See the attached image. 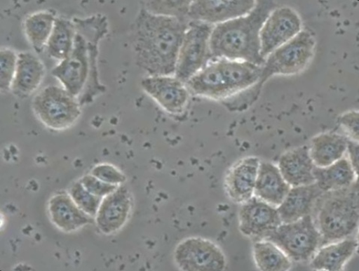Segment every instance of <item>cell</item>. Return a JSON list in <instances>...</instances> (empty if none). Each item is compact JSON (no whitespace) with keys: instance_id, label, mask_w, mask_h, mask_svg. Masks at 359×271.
<instances>
[{"instance_id":"6da1fadb","label":"cell","mask_w":359,"mask_h":271,"mask_svg":"<svg viewBox=\"0 0 359 271\" xmlns=\"http://www.w3.org/2000/svg\"><path fill=\"white\" fill-rule=\"evenodd\" d=\"M189 22L153 14L142 6L130 29L137 65L151 77L174 75Z\"/></svg>"},{"instance_id":"7a4b0ae2","label":"cell","mask_w":359,"mask_h":271,"mask_svg":"<svg viewBox=\"0 0 359 271\" xmlns=\"http://www.w3.org/2000/svg\"><path fill=\"white\" fill-rule=\"evenodd\" d=\"M73 20L77 32L72 53L52 70L51 74L82 104L105 90L100 81L97 60L100 41L109 33V22L100 14Z\"/></svg>"},{"instance_id":"3957f363","label":"cell","mask_w":359,"mask_h":271,"mask_svg":"<svg viewBox=\"0 0 359 271\" xmlns=\"http://www.w3.org/2000/svg\"><path fill=\"white\" fill-rule=\"evenodd\" d=\"M262 66L225 58L211 59L186 86L190 95L223 101L232 110H240L258 98L262 88Z\"/></svg>"},{"instance_id":"277c9868","label":"cell","mask_w":359,"mask_h":271,"mask_svg":"<svg viewBox=\"0 0 359 271\" xmlns=\"http://www.w3.org/2000/svg\"><path fill=\"white\" fill-rule=\"evenodd\" d=\"M278 4L259 0L246 15L215 25L210 38L211 59L225 58L263 66L261 56L260 31Z\"/></svg>"},{"instance_id":"5b68a950","label":"cell","mask_w":359,"mask_h":271,"mask_svg":"<svg viewBox=\"0 0 359 271\" xmlns=\"http://www.w3.org/2000/svg\"><path fill=\"white\" fill-rule=\"evenodd\" d=\"M314 210V223L322 236L321 246L351 237L358 227V180L347 189L322 194Z\"/></svg>"},{"instance_id":"8992f818","label":"cell","mask_w":359,"mask_h":271,"mask_svg":"<svg viewBox=\"0 0 359 271\" xmlns=\"http://www.w3.org/2000/svg\"><path fill=\"white\" fill-rule=\"evenodd\" d=\"M35 117L47 128L66 131L81 116V103L63 87L49 86L42 89L32 102Z\"/></svg>"},{"instance_id":"52a82bcc","label":"cell","mask_w":359,"mask_h":271,"mask_svg":"<svg viewBox=\"0 0 359 271\" xmlns=\"http://www.w3.org/2000/svg\"><path fill=\"white\" fill-rule=\"evenodd\" d=\"M316 40L309 30L301 32L265 59L260 84L274 75L292 76L300 74L310 65L314 55Z\"/></svg>"},{"instance_id":"ba28073f","label":"cell","mask_w":359,"mask_h":271,"mask_svg":"<svg viewBox=\"0 0 359 271\" xmlns=\"http://www.w3.org/2000/svg\"><path fill=\"white\" fill-rule=\"evenodd\" d=\"M266 241L277 245L292 262H308L322 246V236L311 215L290 223H282Z\"/></svg>"},{"instance_id":"9c48e42d","label":"cell","mask_w":359,"mask_h":271,"mask_svg":"<svg viewBox=\"0 0 359 271\" xmlns=\"http://www.w3.org/2000/svg\"><path fill=\"white\" fill-rule=\"evenodd\" d=\"M213 25L190 22L180 48L174 76L186 83L211 60L210 38Z\"/></svg>"},{"instance_id":"30bf717a","label":"cell","mask_w":359,"mask_h":271,"mask_svg":"<svg viewBox=\"0 0 359 271\" xmlns=\"http://www.w3.org/2000/svg\"><path fill=\"white\" fill-rule=\"evenodd\" d=\"M174 260L183 271H222L227 266L222 249L210 239L188 237L180 242L174 250Z\"/></svg>"},{"instance_id":"8fae6325","label":"cell","mask_w":359,"mask_h":271,"mask_svg":"<svg viewBox=\"0 0 359 271\" xmlns=\"http://www.w3.org/2000/svg\"><path fill=\"white\" fill-rule=\"evenodd\" d=\"M302 26L299 15L293 8L282 6L273 9L260 31L262 58L265 60L274 50L297 36Z\"/></svg>"},{"instance_id":"7c38bea8","label":"cell","mask_w":359,"mask_h":271,"mask_svg":"<svg viewBox=\"0 0 359 271\" xmlns=\"http://www.w3.org/2000/svg\"><path fill=\"white\" fill-rule=\"evenodd\" d=\"M281 224L277 208L256 196L241 204L238 212L239 231L253 242L266 239Z\"/></svg>"},{"instance_id":"4fadbf2b","label":"cell","mask_w":359,"mask_h":271,"mask_svg":"<svg viewBox=\"0 0 359 271\" xmlns=\"http://www.w3.org/2000/svg\"><path fill=\"white\" fill-rule=\"evenodd\" d=\"M143 91L165 112L180 117L188 106L190 93L184 82L172 76L147 77L141 81Z\"/></svg>"},{"instance_id":"5bb4252c","label":"cell","mask_w":359,"mask_h":271,"mask_svg":"<svg viewBox=\"0 0 359 271\" xmlns=\"http://www.w3.org/2000/svg\"><path fill=\"white\" fill-rule=\"evenodd\" d=\"M133 208V198L128 187L121 185L112 193L102 198L94 217L98 230L104 235L119 232L130 220Z\"/></svg>"},{"instance_id":"9a60e30c","label":"cell","mask_w":359,"mask_h":271,"mask_svg":"<svg viewBox=\"0 0 359 271\" xmlns=\"http://www.w3.org/2000/svg\"><path fill=\"white\" fill-rule=\"evenodd\" d=\"M255 0H232V1H192L188 14L190 22L210 25L223 24L229 20L246 15L255 7Z\"/></svg>"},{"instance_id":"2e32d148","label":"cell","mask_w":359,"mask_h":271,"mask_svg":"<svg viewBox=\"0 0 359 271\" xmlns=\"http://www.w3.org/2000/svg\"><path fill=\"white\" fill-rule=\"evenodd\" d=\"M260 159L255 156L242 159L231 166L224 183L229 199L242 204L255 196Z\"/></svg>"},{"instance_id":"e0dca14e","label":"cell","mask_w":359,"mask_h":271,"mask_svg":"<svg viewBox=\"0 0 359 271\" xmlns=\"http://www.w3.org/2000/svg\"><path fill=\"white\" fill-rule=\"evenodd\" d=\"M48 213L53 225L67 234L80 230L91 223L93 218L83 212L66 192L55 194L50 198Z\"/></svg>"},{"instance_id":"ac0fdd59","label":"cell","mask_w":359,"mask_h":271,"mask_svg":"<svg viewBox=\"0 0 359 271\" xmlns=\"http://www.w3.org/2000/svg\"><path fill=\"white\" fill-rule=\"evenodd\" d=\"M323 194L316 183L292 187L277 208L282 223L297 222L311 215L316 201Z\"/></svg>"},{"instance_id":"d6986e66","label":"cell","mask_w":359,"mask_h":271,"mask_svg":"<svg viewBox=\"0 0 359 271\" xmlns=\"http://www.w3.org/2000/svg\"><path fill=\"white\" fill-rule=\"evenodd\" d=\"M45 77L43 62L31 52H20L10 92L19 98L25 99L38 90Z\"/></svg>"},{"instance_id":"ffe728a7","label":"cell","mask_w":359,"mask_h":271,"mask_svg":"<svg viewBox=\"0 0 359 271\" xmlns=\"http://www.w3.org/2000/svg\"><path fill=\"white\" fill-rule=\"evenodd\" d=\"M314 168L308 147H297L283 153L278 162L283 178L291 187L315 183Z\"/></svg>"},{"instance_id":"44dd1931","label":"cell","mask_w":359,"mask_h":271,"mask_svg":"<svg viewBox=\"0 0 359 271\" xmlns=\"http://www.w3.org/2000/svg\"><path fill=\"white\" fill-rule=\"evenodd\" d=\"M291 187L283 178L278 166L270 162H260L255 196L273 206L278 207Z\"/></svg>"},{"instance_id":"7402d4cb","label":"cell","mask_w":359,"mask_h":271,"mask_svg":"<svg viewBox=\"0 0 359 271\" xmlns=\"http://www.w3.org/2000/svg\"><path fill=\"white\" fill-rule=\"evenodd\" d=\"M358 247L357 239L348 237L321 246L311 258L316 270L341 271L354 256Z\"/></svg>"},{"instance_id":"603a6c76","label":"cell","mask_w":359,"mask_h":271,"mask_svg":"<svg viewBox=\"0 0 359 271\" xmlns=\"http://www.w3.org/2000/svg\"><path fill=\"white\" fill-rule=\"evenodd\" d=\"M348 138L346 136L327 132L316 135L309 149L311 159L318 168H325L344 157Z\"/></svg>"},{"instance_id":"cb8c5ba5","label":"cell","mask_w":359,"mask_h":271,"mask_svg":"<svg viewBox=\"0 0 359 271\" xmlns=\"http://www.w3.org/2000/svg\"><path fill=\"white\" fill-rule=\"evenodd\" d=\"M313 176L315 183L323 193L347 189L358 178L346 157L325 168L315 166Z\"/></svg>"},{"instance_id":"d4e9b609","label":"cell","mask_w":359,"mask_h":271,"mask_svg":"<svg viewBox=\"0 0 359 271\" xmlns=\"http://www.w3.org/2000/svg\"><path fill=\"white\" fill-rule=\"evenodd\" d=\"M56 18L54 13L44 10L31 14L25 20V34L37 54L46 48Z\"/></svg>"},{"instance_id":"484cf974","label":"cell","mask_w":359,"mask_h":271,"mask_svg":"<svg viewBox=\"0 0 359 271\" xmlns=\"http://www.w3.org/2000/svg\"><path fill=\"white\" fill-rule=\"evenodd\" d=\"M76 32L73 20L57 17L46 47L48 55L60 62L68 58L75 44Z\"/></svg>"},{"instance_id":"4316f807","label":"cell","mask_w":359,"mask_h":271,"mask_svg":"<svg viewBox=\"0 0 359 271\" xmlns=\"http://www.w3.org/2000/svg\"><path fill=\"white\" fill-rule=\"evenodd\" d=\"M252 252L259 270L288 271L292 268V260L277 245L266 239L253 242Z\"/></svg>"},{"instance_id":"83f0119b","label":"cell","mask_w":359,"mask_h":271,"mask_svg":"<svg viewBox=\"0 0 359 271\" xmlns=\"http://www.w3.org/2000/svg\"><path fill=\"white\" fill-rule=\"evenodd\" d=\"M191 4L192 1H146L142 6L153 14L190 22L188 14Z\"/></svg>"},{"instance_id":"f1b7e54d","label":"cell","mask_w":359,"mask_h":271,"mask_svg":"<svg viewBox=\"0 0 359 271\" xmlns=\"http://www.w3.org/2000/svg\"><path fill=\"white\" fill-rule=\"evenodd\" d=\"M18 54L13 49L2 48L0 51V89L9 92L18 66Z\"/></svg>"},{"instance_id":"f546056e","label":"cell","mask_w":359,"mask_h":271,"mask_svg":"<svg viewBox=\"0 0 359 271\" xmlns=\"http://www.w3.org/2000/svg\"><path fill=\"white\" fill-rule=\"evenodd\" d=\"M69 194L74 202L76 204L83 212L94 218L97 213L102 198L92 194L83 186L80 181L72 185Z\"/></svg>"},{"instance_id":"4dcf8cb0","label":"cell","mask_w":359,"mask_h":271,"mask_svg":"<svg viewBox=\"0 0 359 271\" xmlns=\"http://www.w3.org/2000/svg\"><path fill=\"white\" fill-rule=\"evenodd\" d=\"M90 173L102 182L113 185L121 186L126 181V176L117 166L108 163L93 166Z\"/></svg>"},{"instance_id":"1f68e13d","label":"cell","mask_w":359,"mask_h":271,"mask_svg":"<svg viewBox=\"0 0 359 271\" xmlns=\"http://www.w3.org/2000/svg\"><path fill=\"white\" fill-rule=\"evenodd\" d=\"M79 181L89 192L100 198L109 195L119 187L105 183L90 173L83 176Z\"/></svg>"},{"instance_id":"d6a6232c","label":"cell","mask_w":359,"mask_h":271,"mask_svg":"<svg viewBox=\"0 0 359 271\" xmlns=\"http://www.w3.org/2000/svg\"><path fill=\"white\" fill-rule=\"evenodd\" d=\"M346 133V137L351 140L359 141V113L356 110L347 111L337 120Z\"/></svg>"},{"instance_id":"836d02e7","label":"cell","mask_w":359,"mask_h":271,"mask_svg":"<svg viewBox=\"0 0 359 271\" xmlns=\"http://www.w3.org/2000/svg\"><path fill=\"white\" fill-rule=\"evenodd\" d=\"M346 153L348 160L350 161L353 168L358 177L359 168V145L358 142L348 139Z\"/></svg>"}]
</instances>
